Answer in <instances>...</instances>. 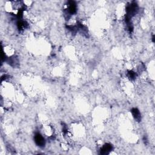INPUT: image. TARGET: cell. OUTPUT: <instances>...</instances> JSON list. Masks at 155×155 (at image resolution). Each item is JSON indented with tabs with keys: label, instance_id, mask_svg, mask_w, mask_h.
I'll use <instances>...</instances> for the list:
<instances>
[{
	"label": "cell",
	"instance_id": "cell-5",
	"mask_svg": "<svg viewBox=\"0 0 155 155\" xmlns=\"http://www.w3.org/2000/svg\"><path fill=\"white\" fill-rule=\"evenodd\" d=\"M127 76H128L129 79H130L131 80H133L136 78V74L135 72H134V71H129L128 73H127Z\"/></svg>",
	"mask_w": 155,
	"mask_h": 155
},
{
	"label": "cell",
	"instance_id": "cell-1",
	"mask_svg": "<svg viewBox=\"0 0 155 155\" xmlns=\"http://www.w3.org/2000/svg\"><path fill=\"white\" fill-rule=\"evenodd\" d=\"M34 140L36 144L40 147H44L46 144V141L44 140V137L40 133H36L34 136Z\"/></svg>",
	"mask_w": 155,
	"mask_h": 155
},
{
	"label": "cell",
	"instance_id": "cell-2",
	"mask_svg": "<svg viewBox=\"0 0 155 155\" xmlns=\"http://www.w3.org/2000/svg\"><path fill=\"white\" fill-rule=\"evenodd\" d=\"M67 12L70 15H73L76 13L77 11V6L75 1H69L67 7Z\"/></svg>",
	"mask_w": 155,
	"mask_h": 155
},
{
	"label": "cell",
	"instance_id": "cell-4",
	"mask_svg": "<svg viewBox=\"0 0 155 155\" xmlns=\"http://www.w3.org/2000/svg\"><path fill=\"white\" fill-rule=\"evenodd\" d=\"M131 113L133 116L135 120L137 122H140L141 121V115L140 112V110L136 108H133L131 110Z\"/></svg>",
	"mask_w": 155,
	"mask_h": 155
},
{
	"label": "cell",
	"instance_id": "cell-3",
	"mask_svg": "<svg viewBox=\"0 0 155 155\" xmlns=\"http://www.w3.org/2000/svg\"><path fill=\"white\" fill-rule=\"evenodd\" d=\"M112 149L113 147L111 144H106L104 145L101 148L100 153L102 154H109L110 152L112 150Z\"/></svg>",
	"mask_w": 155,
	"mask_h": 155
}]
</instances>
